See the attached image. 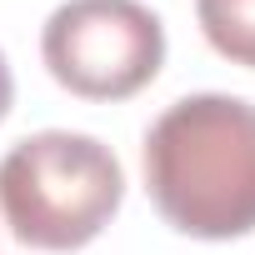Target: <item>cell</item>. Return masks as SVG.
I'll list each match as a JSON object with an SVG mask.
<instances>
[{"mask_svg": "<svg viewBox=\"0 0 255 255\" xmlns=\"http://www.w3.org/2000/svg\"><path fill=\"white\" fill-rule=\"evenodd\" d=\"M125 170L110 145L80 130L25 135L0 160V215L30 250H85L120 210Z\"/></svg>", "mask_w": 255, "mask_h": 255, "instance_id": "cell-2", "label": "cell"}, {"mask_svg": "<svg viewBox=\"0 0 255 255\" xmlns=\"http://www.w3.org/2000/svg\"><path fill=\"white\" fill-rule=\"evenodd\" d=\"M145 195L190 240H240L255 230V105L245 95H180L140 145Z\"/></svg>", "mask_w": 255, "mask_h": 255, "instance_id": "cell-1", "label": "cell"}, {"mask_svg": "<svg viewBox=\"0 0 255 255\" xmlns=\"http://www.w3.org/2000/svg\"><path fill=\"white\" fill-rule=\"evenodd\" d=\"M195 20L220 60L255 70V0H195Z\"/></svg>", "mask_w": 255, "mask_h": 255, "instance_id": "cell-4", "label": "cell"}, {"mask_svg": "<svg viewBox=\"0 0 255 255\" xmlns=\"http://www.w3.org/2000/svg\"><path fill=\"white\" fill-rule=\"evenodd\" d=\"M10 105H15V75H10V60H5V50H0V125H5Z\"/></svg>", "mask_w": 255, "mask_h": 255, "instance_id": "cell-5", "label": "cell"}, {"mask_svg": "<svg viewBox=\"0 0 255 255\" xmlns=\"http://www.w3.org/2000/svg\"><path fill=\"white\" fill-rule=\"evenodd\" d=\"M40 60L80 100H130L165 65V25L140 0H65L40 30Z\"/></svg>", "mask_w": 255, "mask_h": 255, "instance_id": "cell-3", "label": "cell"}]
</instances>
